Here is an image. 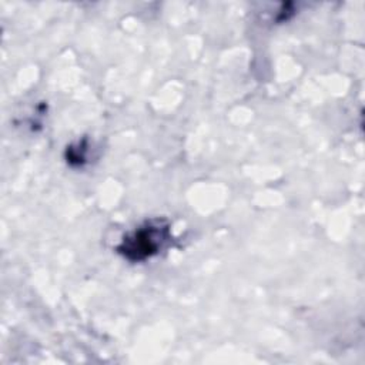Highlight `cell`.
<instances>
[{"label": "cell", "instance_id": "obj_1", "mask_svg": "<svg viewBox=\"0 0 365 365\" xmlns=\"http://www.w3.org/2000/svg\"><path fill=\"white\" fill-rule=\"evenodd\" d=\"M168 240V225L161 221H151L125 237L118 247V251L128 259L140 261L157 254Z\"/></svg>", "mask_w": 365, "mask_h": 365}]
</instances>
